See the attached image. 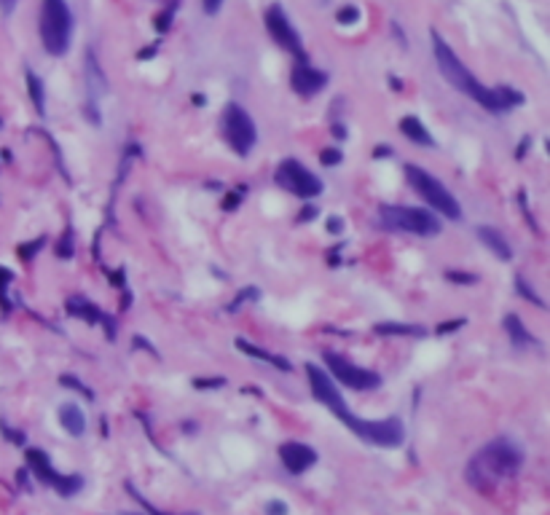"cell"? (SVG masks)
Masks as SVG:
<instances>
[{
	"label": "cell",
	"instance_id": "obj_45",
	"mask_svg": "<svg viewBox=\"0 0 550 515\" xmlns=\"http://www.w3.org/2000/svg\"><path fill=\"white\" fill-rule=\"evenodd\" d=\"M529 145H532V140H529V137H523V142H521V148H518V159H523V151H526V148H529Z\"/></svg>",
	"mask_w": 550,
	"mask_h": 515
},
{
	"label": "cell",
	"instance_id": "obj_3",
	"mask_svg": "<svg viewBox=\"0 0 550 515\" xmlns=\"http://www.w3.org/2000/svg\"><path fill=\"white\" fill-rule=\"evenodd\" d=\"M73 38V14L67 0H43L40 3V40L51 57H62Z\"/></svg>",
	"mask_w": 550,
	"mask_h": 515
},
{
	"label": "cell",
	"instance_id": "obj_20",
	"mask_svg": "<svg viewBox=\"0 0 550 515\" xmlns=\"http://www.w3.org/2000/svg\"><path fill=\"white\" fill-rule=\"evenodd\" d=\"M400 131H403L411 142H416V145L435 148V137L429 134V129L424 127L421 118H416V116H405V118H400Z\"/></svg>",
	"mask_w": 550,
	"mask_h": 515
},
{
	"label": "cell",
	"instance_id": "obj_25",
	"mask_svg": "<svg viewBox=\"0 0 550 515\" xmlns=\"http://www.w3.org/2000/svg\"><path fill=\"white\" fill-rule=\"evenodd\" d=\"M516 288H518V292H521V295H523L526 301H532V303H534L537 309H545V301H542V298H540V295L534 292L532 282H526L523 277H516Z\"/></svg>",
	"mask_w": 550,
	"mask_h": 515
},
{
	"label": "cell",
	"instance_id": "obj_43",
	"mask_svg": "<svg viewBox=\"0 0 550 515\" xmlns=\"http://www.w3.org/2000/svg\"><path fill=\"white\" fill-rule=\"evenodd\" d=\"M389 153H392V148H387V145H379V148L373 151V159H387Z\"/></svg>",
	"mask_w": 550,
	"mask_h": 515
},
{
	"label": "cell",
	"instance_id": "obj_7",
	"mask_svg": "<svg viewBox=\"0 0 550 515\" xmlns=\"http://www.w3.org/2000/svg\"><path fill=\"white\" fill-rule=\"evenodd\" d=\"M306 376H309V386H312V394L323 403L325 408H330V414L336 418H341L349 429L355 427L357 416L349 411V405L344 403V397H341V392L336 389V384H333V379L327 376V370H323V368H317L314 362H306Z\"/></svg>",
	"mask_w": 550,
	"mask_h": 515
},
{
	"label": "cell",
	"instance_id": "obj_32",
	"mask_svg": "<svg viewBox=\"0 0 550 515\" xmlns=\"http://www.w3.org/2000/svg\"><path fill=\"white\" fill-rule=\"evenodd\" d=\"M320 161L325 166H336V164H341V151L338 148H327V151L320 153Z\"/></svg>",
	"mask_w": 550,
	"mask_h": 515
},
{
	"label": "cell",
	"instance_id": "obj_46",
	"mask_svg": "<svg viewBox=\"0 0 550 515\" xmlns=\"http://www.w3.org/2000/svg\"><path fill=\"white\" fill-rule=\"evenodd\" d=\"M389 84H392V89H397V92H400V89H403V81H397V78H395V75H392V78H389Z\"/></svg>",
	"mask_w": 550,
	"mask_h": 515
},
{
	"label": "cell",
	"instance_id": "obj_8",
	"mask_svg": "<svg viewBox=\"0 0 550 515\" xmlns=\"http://www.w3.org/2000/svg\"><path fill=\"white\" fill-rule=\"evenodd\" d=\"M325 365H327V376H333L336 381H341L344 386L349 389H357V392H371L376 386H382V376L362 368V365H355L349 362L344 354L336 352H325L323 354Z\"/></svg>",
	"mask_w": 550,
	"mask_h": 515
},
{
	"label": "cell",
	"instance_id": "obj_12",
	"mask_svg": "<svg viewBox=\"0 0 550 515\" xmlns=\"http://www.w3.org/2000/svg\"><path fill=\"white\" fill-rule=\"evenodd\" d=\"M327 84V75L323 70H317L314 64H309L306 60H298L290 70V86L292 92H298L301 97H314L317 92H323Z\"/></svg>",
	"mask_w": 550,
	"mask_h": 515
},
{
	"label": "cell",
	"instance_id": "obj_14",
	"mask_svg": "<svg viewBox=\"0 0 550 515\" xmlns=\"http://www.w3.org/2000/svg\"><path fill=\"white\" fill-rule=\"evenodd\" d=\"M67 314H73V317H81V320L92 322V325H105V333H108V338H113V336H116V322L110 320L108 314H102V312H99V306H95L92 301H86L84 295H73V298L67 301Z\"/></svg>",
	"mask_w": 550,
	"mask_h": 515
},
{
	"label": "cell",
	"instance_id": "obj_15",
	"mask_svg": "<svg viewBox=\"0 0 550 515\" xmlns=\"http://www.w3.org/2000/svg\"><path fill=\"white\" fill-rule=\"evenodd\" d=\"M502 325H505V333H508V338L513 341V347H516V349L540 347V341H537V338L529 333V327L521 322V317H518V314H505Z\"/></svg>",
	"mask_w": 550,
	"mask_h": 515
},
{
	"label": "cell",
	"instance_id": "obj_9",
	"mask_svg": "<svg viewBox=\"0 0 550 515\" xmlns=\"http://www.w3.org/2000/svg\"><path fill=\"white\" fill-rule=\"evenodd\" d=\"M274 180H277L279 188L290 191L292 196H298V199H317V196L323 193V180H320L314 172H309L301 161H295V159L282 161V164L277 166Z\"/></svg>",
	"mask_w": 550,
	"mask_h": 515
},
{
	"label": "cell",
	"instance_id": "obj_41",
	"mask_svg": "<svg viewBox=\"0 0 550 515\" xmlns=\"http://www.w3.org/2000/svg\"><path fill=\"white\" fill-rule=\"evenodd\" d=\"M341 228H344L341 218H330V221H327V231H330V234H341Z\"/></svg>",
	"mask_w": 550,
	"mask_h": 515
},
{
	"label": "cell",
	"instance_id": "obj_47",
	"mask_svg": "<svg viewBox=\"0 0 550 515\" xmlns=\"http://www.w3.org/2000/svg\"><path fill=\"white\" fill-rule=\"evenodd\" d=\"M194 105H204V97H201V95H194Z\"/></svg>",
	"mask_w": 550,
	"mask_h": 515
},
{
	"label": "cell",
	"instance_id": "obj_4",
	"mask_svg": "<svg viewBox=\"0 0 550 515\" xmlns=\"http://www.w3.org/2000/svg\"><path fill=\"white\" fill-rule=\"evenodd\" d=\"M405 180H408V186L419 193L421 199H424L435 212H440L446 221H459V218H462V207H459L456 196H453L432 172L421 169L416 164H405Z\"/></svg>",
	"mask_w": 550,
	"mask_h": 515
},
{
	"label": "cell",
	"instance_id": "obj_22",
	"mask_svg": "<svg viewBox=\"0 0 550 515\" xmlns=\"http://www.w3.org/2000/svg\"><path fill=\"white\" fill-rule=\"evenodd\" d=\"M379 336H424V327L419 325H403V322H379L373 325Z\"/></svg>",
	"mask_w": 550,
	"mask_h": 515
},
{
	"label": "cell",
	"instance_id": "obj_13",
	"mask_svg": "<svg viewBox=\"0 0 550 515\" xmlns=\"http://www.w3.org/2000/svg\"><path fill=\"white\" fill-rule=\"evenodd\" d=\"M279 459H282V464H285L288 473L301 475V473H306L309 467L317 464V451L292 440V443H282L279 446Z\"/></svg>",
	"mask_w": 550,
	"mask_h": 515
},
{
	"label": "cell",
	"instance_id": "obj_23",
	"mask_svg": "<svg viewBox=\"0 0 550 515\" xmlns=\"http://www.w3.org/2000/svg\"><path fill=\"white\" fill-rule=\"evenodd\" d=\"M27 92H30V99L35 105V113L38 116H46V92H43V81L35 75L33 70H27Z\"/></svg>",
	"mask_w": 550,
	"mask_h": 515
},
{
	"label": "cell",
	"instance_id": "obj_19",
	"mask_svg": "<svg viewBox=\"0 0 550 515\" xmlns=\"http://www.w3.org/2000/svg\"><path fill=\"white\" fill-rule=\"evenodd\" d=\"M60 424L65 427L67 435L81 438L86 432V414L75 403H65V405H60Z\"/></svg>",
	"mask_w": 550,
	"mask_h": 515
},
{
	"label": "cell",
	"instance_id": "obj_30",
	"mask_svg": "<svg viewBox=\"0 0 550 515\" xmlns=\"http://www.w3.org/2000/svg\"><path fill=\"white\" fill-rule=\"evenodd\" d=\"M60 381H62V384H65V386H70V389H78V392H81V394H84V397H89V400H92V397H95V392H92V389H89V386L84 384V381H78V379H75V376H62V379H60Z\"/></svg>",
	"mask_w": 550,
	"mask_h": 515
},
{
	"label": "cell",
	"instance_id": "obj_11",
	"mask_svg": "<svg viewBox=\"0 0 550 515\" xmlns=\"http://www.w3.org/2000/svg\"><path fill=\"white\" fill-rule=\"evenodd\" d=\"M266 30L268 35L285 49V51H290L295 60H306V51H303V40H301V35L295 32V27L290 25V19H288V14H285V8L279 5V3H271L268 8H266Z\"/></svg>",
	"mask_w": 550,
	"mask_h": 515
},
{
	"label": "cell",
	"instance_id": "obj_34",
	"mask_svg": "<svg viewBox=\"0 0 550 515\" xmlns=\"http://www.w3.org/2000/svg\"><path fill=\"white\" fill-rule=\"evenodd\" d=\"M43 242H46V239H35V242H30L27 247H22V250H19V255L25 258V260H30V258H33L35 253H38V250L43 247Z\"/></svg>",
	"mask_w": 550,
	"mask_h": 515
},
{
	"label": "cell",
	"instance_id": "obj_6",
	"mask_svg": "<svg viewBox=\"0 0 550 515\" xmlns=\"http://www.w3.org/2000/svg\"><path fill=\"white\" fill-rule=\"evenodd\" d=\"M223 137L226 142L231 145V151L236 156H250L255 142H258V129H255V121L250 118V113L236 105V102H228L223 108Z\"/></svg>",
	"mask_w": 550,
	"mask_h": 515
},
{
	"label": "cell",
	"instance_id": "obj_40",
	"mask_svg": "<svg viewBox=\"0 0 550 515\" xmlns=\"http://www.w3.org/2000/svg\"><path fill=\"white\" fill-rule=\"evenodd\" d=\"M132 344H134V347H142L145 352H151L153 357H159V354H156V349H153V347H151V344H148L145 338H140V336H134V338H132Z\"/></svg>",
	"mask_w": 550,
	"mask_h": 515
},
{
	"label": "cell",
	"instance_id": "obj_26",
	"mask_svg": "<svg viewBox=\"0 0 550 515\" xmlns=\"http://www.w3.org/2000/svg\"><path fill=\"white\" fill-rule=\"evenodd\" d=\"M336 22L344 25V27L357 25V22H360V8H357V5H341V8L336 11Z\"/></svg>",
	"mask_w": 550,
	"mask_h": 515
},
{
	"label": "cell",
	"instance_id": "obj_16",
	"mask_svg": "<svg viewBox=\"0 0 550 515\" xmlns=\"http://www.w3.org/2000/svg\"><path fill=\"white\" fill-rule=\"evenodd\" d=\"M236 349H239L242 354H247V357H255V360H260V362H268V365L279 368L282 373H290V370H292V365L288 362V360H285V357L266 352L263 347H258V344H250L247 338H236Z\"/></svg>",
	"mask_w": 550,
	"mask_h": 515
},
{
	"label": "cell",
	"instance_id": "obj_17",
	"mask_svg": "<svg viewBox=\"0 0 550 515\" xmlns=\"http://www.w3.org/2000/svg\"><path fill=\"white\" fill-rule=\"evenodd\" d=\"M478 239H481V244L488 247L499 260H510V258H513V247L508 244V239H505L497 228H491V225H478Z\"/></svg>",
	"mask_w": 550,
	"mask_h": 515
},
{
	"label": "cell",
	"instance_id": "obj_33",
	"mask_svg": "<svg viewBox=\"0 0 550 515\" xmlns=\"http://www.w3.org/2000/svg\"><path fill=\"white\" fill-rule=\"evenodd\" d=\"M196 389H221L226 386V379H194Z\"/></svg>",
	"mask_w": 550,
	"mask_h": 515
},
{
	"label": "cell",
	"instance_id": "obj_36",
	"mask_svg": "<svg viewBox=\"0 0 550 515\" xmlns=\"http://www.w3.org/2000/svg\"><path fill=\"white\" fill-rule=\"evenodd\" d=\"M221 5H223V0H201L204 14H210V16H215V14L221 11Z\"/></svg>",
	"mask_w": 550,
	"mask_h": 515
},
{
	"label": "cell",
	"instance_id": "obj_27",
	"mask_svg": "<svg viewBox=\"0 0 550 515\" xmlns=\"http://www.w3.org/2000/svg\"><path fill=\"white\" fill-rule=\"evenodd\" d=\"M175 11H177V0H172V3H166V8H164L162 14L156 16V30L159 32H166L172 27V19H175Z\"/></svg>",
	"mask_w": 550,
	"mask_h": 515
},
{
	"label": "cell",
	"instance_id": "obj_31",
	"mask_svg": "<svg viewBox=\"0 0 550 515\" xmlns=\"http://www.w3.org/2000/svg\"><path fill=\"white\" fill-rule=\"evenodd\" d=\"M467 325V320H449V322H440L438 327H435V333L438 336H449V333H456L459 327H464Z\"/></svg>",
	"mask_w": 550,
	"mask_h": 515
},
{
	"label": "cell",
	"instance_id": "obj_44",
	"mask_svg": "<svg viewBox=\"0 0 550 515\" xmlns=\"http://www.w3.org/2000/svg\"><path fill=\"white\" fill-rule=\"evenodd\" d=\"M14 5H16V0H0V11H3V14H11Z\"/></svg>",
	"mask_w": 550,
	"mask_h": 515
},
{
	"label": "cell",
	"instance_id": "obj_18",
	"mask_svg": "<svg viewBox=\"0 0 550 515\" xmlns=\"http://www.w3.org/2000/svg\"><path fill=\"white\" fill-rule=\"evenodd\" d=\"M86 86H89V99H92V102L108 92L105 73H102V67H99L97 57H95V51H92V49L86 51Z\"/></svg>",
	"mask_w": 550,
	"mask_h": 515
},
{
	"label": "cell",
	"instance_id": "obj_48",
	"mask_svg": "<svg viewBox=\"0 0 550 515\" xmlns=\"http://www.w3.org/2000/svg\"><path fill=\"white\" fill-rule=\"evenodd\" d=\"M148 515H164V513H156V510H151ZM188 515H196V513H188Z\"/></svg>",
	"mask_w": 550,
	"mask_h": 515
},
{
	"label": "cell",
	"instance_id": "obj_24",
	"mask_svg": "<svg viewBox=\"0 0 550 515\" xmlns=\"http://www.w3.org/2000/svg\"><path fill=\"white\" fill-rule=\"evenodd\" d=\"M81 475H57V481H54V488L62 494V497H73V494H78L81 491Z\"/></svg>",
	"mask_w": 550,
	"mask_h": 515
},
{
	"label": "cell",
	"instance_id": "obj_37",
	"mask_svg": "<svg viewBox=\"0 0 550 515\" xmlns=\"http://www.w3.org/2000/svg\"><path fill=\"white\" fill-rule=\"evenodd\" d=\"M242 193H245V191L228 193V199H226V201H223V210H236V207L242 204Z\"/></svg>",
	"mask_w": 550,
	"mask_h": 515
},
{
	"label": "cell",
	"instance_id": "obj_38",
	"mask_svg": "<svg viewBox=\"0 0 550 515\" xmlns=\"http://www.w3.org/2000/svg\"><path fill=\"white\" fill-rule=\"evenodd\" d=\"M0 427H3V432H5V438H8L11 443H19V446L25 443V435H22V432H16V429H8L5 424H0Z\"/></svg>",
	"mask_w": 550,
	"mask_h": 515
},
{
	"label": "cell",
	"instance_id": "obj_1",
	"mask_svg": "<svg viewBox=\"0 0 550 515\" xmlns=\"http://www.w3.org/2000/svg\"><path fill=\"white\" fill-rule=\"evenodd\" d=\"M432 51H435V62H438L440 75L451 84L456 92L475 99L481 108L491 110V113H505V110H513L518 105H523V95L513 86H494V89L484 86L470 73V67L453 54V49L440 38V32L435 30H432Z\"/></svg>",
	"mask_w": 550,
	"mask_h": 515
},
{
	"label": "cell",
	"instance_id": "obj_42",
	"mask_svg": "<svg viewBox=\"0 0 550 515\" xmlns=\"http://www.w3.org/2000/svg\"><path fill=\"white\" fill-rule=\"evenodd\" d=\"M156 51H159V46H156V43H153V46H148V49H145V51H140V54H137V60H151V57H153V54H156Z\"/></svg>",
	"mask_w": 550,
	"mask_h": 515
},
{
	"label": "cell",
	"instance_id": "obj_21",
	"mask_svg": "<svg viewBox=\"0 0 550 515\" xmlns=\"http://www.w3.org/2000/svg\"><path fill=\"white\" fill-rule=\"evenodd\" d=\"M27 464H30V470H33V475L38 481L43 483H51L57 481V475L60 473H54V467H51V462H49V453L40 449H30L27 451Z\"/></svg>",
	"mask_w": 550,
	"mask_h": 515
},
{
	"label": "cell",
	"instance_id": "obj_39",
	"mask_svg": "<svg viewBox=\"0 0 550 515\" xmlns=\"http://www.w3.org/2000/svg\"><path fill=\"white\" fill-rule=\"evenodd\" d=\"M314 215H317V207H314V204H306V207L301 210L298 221H301V223H306V221H309V218H314Z\"/></svg>",
	"mask_w": 550,
	"mask_h": 515
},
{
	"label": "cell",
	"instance_id": "obj_35",
	"mask_svg": "<svg viewBox=\"0 0 550 515\" xmlns=\"http://www.w3.org/2000/svg\"><path fill=\"white\" fill-rule=\"evenodd\" d=\"M266 513L268 515H288V505L279 502V499H271V502L266 505Z\"/></svg>",
	"mask_w": 550,
	"mask_h": 515
},
{
	"label": "cell",
	"instance_id": "obj_2",
	"mask_svg": "<svg viewBox=\"0 0 550 515\" xmlns=\"http://www.w3.org/2000/svg\"><path fill=\"white\" fill-rule=\"evenodd\" d=\"M521 467H523V451L510 438H497L467 462L464 478L475 491L491 494L502 481L516 478Z\"/></svg>",
	"mask_w": 550,
	"mask_h": 515
},
{
	"label": "cell",
	"instance_id": "obj_28",
	"mask_svg": "<svg viewBox=\"0 0 550 515\" xmlns=\"http://www.w3.org/2000/svg\"><path fill=\"white\" fill-rule=\"evenodd\" d=\"M73 253H75V244H73V228L67 225L65 234H62V239L57 242V255H60V258H73Z\"/></svg>",
	"mask_w": 550,
	"mask_h": 515
},
{
	"label": "cell",
	"instance_id": "obj_5",
	"mask_svg": "<svg viewBox=\"0 0 550 515\" xmlns=\"http://www.w3.org/2000/svg\"><path fill=\"white\" fill-rule=\"evenodd\" d=\"M379 223L389 231H403L414 236H438L443 228L435 212L424 207H400V204H384L379 210Z\"/></svg>",
	"mask_w": 550,
	"mask_h": 515
},
{
	"label": "cell",
	"instance_id": "obj_10",
	"mask_svg": "<svg viewBox=\"0 0 550 515\" xmlns=\"http://www.w3.org/2000/svg\"><path fill=\"white\" fill-rule=\"evenodd\" d=\"M357 438H362L371 446H382V449H397L405 440V427L403 421L395 416L389 418H357L352 427Z\"/></svg>",
	"mask_w": 550,
	"mask_h": 515
},
{
	"label": "cell",
	"instance_id": "obj_29",
	"mask_svg": "<svg viewBox=\"0 0 550 515\" xmlns=\"http://www.w3.org/2000/svg\"><path fill=\"white\" fill-rule=\"evenodd\" d=\"M446 279L456 282V285H475L478 274H470V271H446Z\"/></svg>",
	"mask_w": 550,
	"mask_h": 515
}]
</instances>
